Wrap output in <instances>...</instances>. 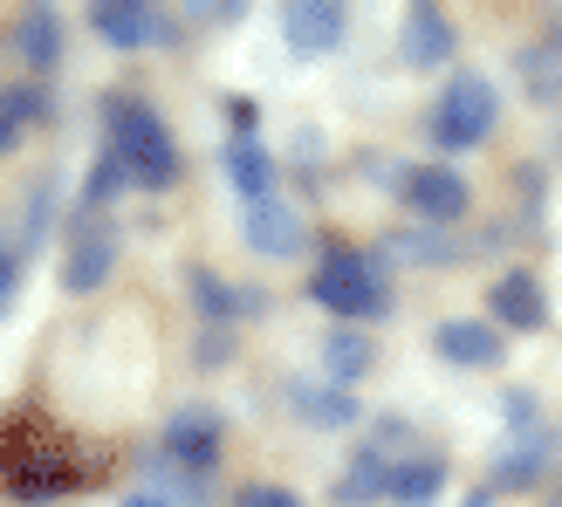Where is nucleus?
Returning a JSON list of instances; mask_svg holds the SVG:
<instances>
[{"instance_id":"nucleus-19","label":"nucleus","mask_w":562,"mask_h":507,"mask_svg":"<svg viewBox=\"0 0 562 507\" xmlns=\"http://www.w3.org/2000/svg\"><path fill=\"white\" fill-rule=\"evenodd\" d=\"M549 460H555V446H549L542 432H528V439H515L508 453L494 460V487H501V494H515V487H536L542 473H549Z\"/></svg>"},{"instance_id":"nucleus-4","label":"nucleus","mask_w":562,"mask_h":507,"mask_svg":"<svg viewBox=\"0 0 562 507\" xmlns=\"http://www.w3.org/2000/svg\"><path fill=\"white\" fill-rule=\"evenodd\" d=\"M494 117H501V90L481 69H453V76H446V90H439V103H432V117H426V131H432V145L453 158V151L487 145Z\"/></svg>"},{"instance_id":"nucleus-10","label":"nucleus","mask_w":562,"mask_h":507,"mask_svg":"<svg viewBox=\"0 0 562 507\" xmlns=\"http://www.w3.org/2000/svg\"><path fill=\"white\" fill-rule=\"evenodd\" d=\"M453 48H460V35H453V21L439 8H405V27H398V63L405 69L432 76V69L453 63Z\"/></svg>"},{"instance_id":"nucleus-25","label":"nucleus","mask_w":562,"mask_h":507,"mask_svg":"<svg viewBox=\"0 0 562 507\" xmlns=\"http://www.w3.org/2000/svg\"><path fill=\"white\" fill-rule=\"evenodd\" d=\"M14 295H21V247L0 240V316L14 308Z\"/></svg>"},{"instance_id":"nucleus-22","label":"nucleus","mask_w":562,"mask_h":507,"mask_svg":"<svg viewBox=\"0 0 562 507\" xmlns=\"http://www.w3.org/2000/svg\"><path fill=\"white\" fill-rule=\"evenodd\" d=\"M192 302H200L213 323H234V316H247V308H255V295H240L234 281H220L213 268H192Z\"/></svg>"},{"instance_id":"nucleus-12","label":"nucleus","mask_w":562,"mask_h":507,"mask_svg":"<svg viewBox=\"0 0 562 507\" xmlns=\"http://www.w3.org/2000/svg\"><path fill=\"white\" fill-rule=\"evenodd\" d=\"M432 350L446 363H460V371H487V363H501V350H508V336H501L494 323H473V316H453L432 329Z\"/></svg>"},{"instance_id":"nucleus-29","label":"nucleus","mask_w":562,"mask_h":507,"mask_svg":"<svg viewBox=\"0 0 562 507\" xmlns=\"http://www.w3.org/2000/svg\"><path fill=\"white\" fill-rule=\"evenodd\" d=\"M549 507H562V487H555V494H549Z\"/></svg>"},{"instance_id":"nucleus-11","label":"nucleus","mask_w":562,"mask_h":507,"mask_svg":"<svg viewBox=\"0 0 562 507\" xmlns=\"http://www.w3.org/2000/svg\"><path fill=\"white\" fill-rule=\"evenodd\" d=\"M281 35H289L295 55H329L350 35V14L336 0H295V8H281Z\"/></svg>"},{"instance_id":"nucleus-24","label":"nucleus","mask_w":562,"mask_h":507,"mask_svg":"<svg viewBox=\"0 0 562 507\" xmlns=\"http://www.w3.org/2000/svg\"><path fill=\"white\" fill-rule=\"evenodd\" d=\"M0 117H8L14 131L42 124L48 117V90H42V82H8V90H0Z\"/></svg>"},{"instance_id":"nucleus-7","label":"nucleus","mask_w":562,"mask_h":507,"mask_svg":"<svg viewBox=\"0 0 562 507\" xmlns=\"http://www.w3.org/2000/svg\"><path fill=\"white\" fill-rule=\"evenodd\" d=\"M117 274V227L110 219H82L63 247V289L69 295H97L103 281Z\"/></svg>"},{"instance_id":"nucleus-17","label":"nucleus","mask_w":562,"mask_h":507,"mask_svg":"<svg viewBox=\"0 0 562 507\" xmlns=\"http://www.w3.org/2000/svg\"><path fill=\"white\" fill-rule=\"evenodd\" d=\"M371 363H378V350H371V336L363 329H350V323H336L329 336H323V371H329V384H357V378H371Z\"/></svg>"},{"instance_id":"nucleus-27","label":"nucleus","mask_w":562,"mask_h":507,"mask_svg":"<svg viewBox=\"0 0 562 507\" xmlns=\"http://www.w3.org/2000/svg\"><path fill=\"white\" fill-rule=\"evenodd\" d=\"M508 426H536V398L528 391H508Z\"/></svg>"},{"instance_id":"nucleus-8","label":"nucleus","mask_w":562,"mask_h":507,"mask_svg":"<svg viewBox=\"0 0 562 507\" xmlns=\"http://www.w3.org/2000/svg\"><path fill=\"white\" fill-rule=\"evenodd\" d=\"M240 240L261 254V261H295V254L308 247V227H302V213L289 206V200H255L247 206V219H240Z\"/></svg>"},{"instance_id":"nucleus-16","label":"nucleus","mask_w":562,"mask_h":507,"mask_svg":"<svg viewBox=\"0 0 562 507\" xmlns=\"http://www.w3.org/2000/svg\"><path fill=\"white\" fill-rule=\"evenodd\" d=\"M289 405L308 418V426H329V432L336 426H357V412H363L357 391H344V384H308V378L289 384Z\"/></svg>"},{"instance_id":"nucleus-14","label":"nucleus","mask_w":562,"mask_h":507,"mask_svg":"<svg viewBox=\"0 0 562 507\" xmlns=\"http://www.w3.org/2000/svg\"><path fill=\"white\" fill-rule=\"evenodd\" d=\"M487 308H494V329H542L549 323V302H542V281L528 268H508L487 289Z\"/></svg>"},{"instance_id":"nucleus-2","label":"nucleus","mask_w":562,"mask_h":507,"mask_svg":"<svg viewBox=\"0 0 562 507\" xmlns=\"http://www.w3.org/2000/svg\"><path fill=\"white\" fill-rule=\"evenodd\" d=\"M0 453H8V487H14V500H27V507H48V500H63L76 487L69 446H63V432H48L42 418H14Z\"/></svg>"},{"instance_id":"nucleus-18","label":"nucleus","mask_w":562,"mask_h":507,"mask_svg":"<svg viewBox=\"0 0 562 507\" xmlns=\"http://www.w3.org/2000/svg\"><path fill=\"white\" fill-rule=\"evenodd\" d=\"M439 494H446V460H432V453L391 460V487H384V500H398V507H432Z\"/></svg>"},{"instance_id":"nucleus-6","label":"nucleus","mask_w":562,"mask_h":507,"mask_svg":"<svg viewBox=\"0 0 562 507\" xmlns=\"http://www.w3.org/2000/svg\"><path fill=\"white\" fill-rule=\"evenodd\" d=\"M220 446H227V426H220V412L186 405V412H172V426H165V460H172L179 473H192V481H213Z\"/></svg>"},{"instance_id":"nucleus-21","label":"nucleus","mask_w":562,"mask_h":507,"mask_svg":"<svg viewBox=\"0 0 562 507\" xmlns=\"http://www.w3.org/2000/svg\"><path fill=\"white\" fill-rule=\"evenodd\" d=\"M220 172H227V185L234 192H247V206L255 200H268V179H274V158L255 145V137H234L227 151H220Z\"/></svg>"},{"instance_id":"nucleus-9","label":"nucleus","mask_w":562,"mask_h":507,"mask_svg":"<svg viewBox=\"0 0 562 507\" xmlns=\"http://www.w3.org/2000/svg\"><path fill=\"white\" fill-rule=\"evenodd\" d=\"M515 76H521V90H528V103H536V110H555L562 103V21L536 27V35L521 42Z\"/></svg>"},{"instance_id":"nucleus-26","label":"nucleus","mask_w":562,"mask_h":507,"mask_svg":"<svg viewBox=\"0 0 562 507\" xmlns=\"http://www.w3.org/2000/svg\"><path fill=\"white\" fill-rule=\"evenodd\" d=\"M234 507H302V494L274 487V481H261V487H240V500H234Z\"/></svg>"},{"instance_id":"nucleus-13","label":"nucleus","mask_w":562,"mask_h":507,"mask_svg":"<svg viewBox=\"0 0 562 507\" xmlns=\"http://www.w3.org/2000/svg\"><path fill=\"white\" fill-rule=\"evenodd\" d=\"M90 27H97L110 48H145V42H165V35H172L151 0H103V8L90 14Z\"/></svg>"},{"instance_id":"nucleus-1","label":"nucleus","mask_w":562,"mask_h":507,"mask_svg":"<svg viewBox=\"0 0 562 507\" xmlns=\"http://www.w3.org/2000/svg\"><path fill=\"white\" fill-rule=\"evenodd\" d=\"M110 151L131 172V185H145V192L179 185V137L145 97H110Z\"/></svg>"},{"instance_id":"nucleus-3","label":"nucleus","mask_w":562,"mask_h":507,"mask_svg":"<svg viewBox=\"0 0 562 507\" xmlns=\"http://www.w3.org/2000/svg\"><path fill=\"white\" fill-rule=\"evenodd\" d=\"M308 295H316L336 323H371L391 308V289H384V268L371 261V254H357V247H329L323 261H316V281H308Z\"/></svg>"},{"instance_id":"nucleus-15","label":"nucleus","mask_w":562,"mask_h":507,"mask_svg":"<svg viewBox=\"0 0 562 507\" xmlns=\"http://www.w3.org/2000/svg\"><path fill=\"white\" fill-rule=\"evenodd\" d=\"M14 55L35 76H48L55 63H63V14L55 8H27L21 21H14Z\"/></svg>"},{"instance_id":"nucleus-20","label":"nucleus","mask_w":562,"mask_h":507,"mask_svg":"<svg viewBox=\"0 0 562 507\" xmlns=\"http://www.w3.org/2000/svg\"><path fill=\"white\" fill-rule=\"evenodd\" d=\"M384 487H391V453L357 446V460L344 466V481H336V500H344V507H371V500H384Z\"/></svg>"},{"instance_id":"nucleus-23","label":"nucleus","mask_w":562,"mask_h":507,"mask_svg":"<svg viewBox=\"0 0 562 507\" xmlns=\"http://www.w3.org/2000/svg\"><path fill=\"white\" fill-rule=\"evenodd\" d=\"M131 185V172H124V165H117V151H97V165H90V179H82V206H90V213H103L110 200H117V192Z\"/></svg>"},{"instance_id":"nucleus-28","label":"nucleus","mask_w":562,"mask_h":507,"mask_svg":"<svg viewBox=\"0 0 562 507\" xmlns=\"http://www.w3.org/2000/svg\"><path fill=\"white\" fill-rule=\"evenodd\" d=\"M117 507H172V500H165V494H151V487H137V494H124Z\"/></svg>"},{"instance_id":"nucleus-5","label":"nucleus","mask_w":562,"mask_h":507,"mask_svg":"<svg viewBox=\"0 0 562 507\" xmlns=\"http://www.w3.org/2000/svg\"><path fill=\"white\" fill-rule=\"evenodd\" d=\"M405 206L426 219L432 234H446V227H460V219L473 213V185H467V172H453V165H405Z\"/></svg>"}]
</instances>
